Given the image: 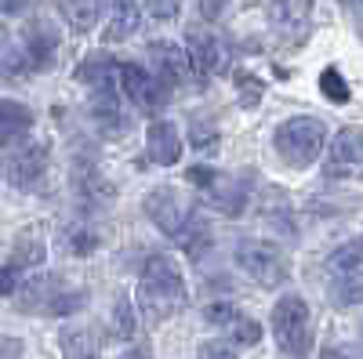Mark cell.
Wrapping results in <instances>:
<instances>
[{"instance_id": "obj_25", "label": "cell", "mask_w": 363, "mask_h": 359, "mask_svg": "<svg viewBox=\"0 0 363 359\" xmlns=\"http://www.w3.org/2000/svg\"><path fill=\"white\" fill-rule=\"evenodd\" d=\"M135 305H131V297L128 294H120L116 297V309H113V338H120V341H128V338H135Z\"/></svg>"}, {"instance_id": "obj_40", "label": "cell", "mask_w": 363, "mask_h": 359, "mask_svg": "<svg viewBox=\"0 0 363 359\" xmlns=\"http://www.w3.org/2000/svg\"><path fill=\"white\" fill-rule=\"evenodd\" d=\"M120 359H153V352H149L145 345H135V348H128V352L120 355Z\"/></svg>"}, {"instance_id": "obj_13", "label": "cell", "mask_w": 363, "mask_h": 359, "mask_svg": "<svg viewBox=\"0 0 363 359\" xmlns=\"http://www.w3.org/2000/svg\"><path fill=\"white\" fill-rule=\"evenodd\" d=\"M189 73L196 76V84H207L222 69V44L215 33H207V29H189Z\"/></svg>"}, {"instance_id": "obj_39", "label": "cell", "mask_w": 363, "mask_h": 359, "mask_svg": "<svg viewBox=\"0 0 363 359\" xmlns=\"http://www.w3.org/2000/svg\"><path fill=\"white\" fill-rule=\"evenodd\" d=\"M29 4H37V0H0V15H18Z\"/></svg>"}, {"instance_id": "obj_21", "label": "cell", "mask_w": 363, "mask_h": 359, "mask_svg": "<svg viewBox=\"0 0 363 359\" xmlns=\"http://www.w3.org/2000/svg\"><path fill=\"white\" fill-rule=\"evenodd\" d=\"M62 359H99V334L91 326H62Z\"/></svg>"}, {"instance_id": "obj_9", "label": "cell", "mask_w": 363, "mask_h": 359, "mask_svg": "<svg viewBox=\"0 0 363 359\" xmlns=\"http://www.w3.org/2000/svg\"><path fill=\"white\" fill-rule=\"evenodd\" d=\"M363 174V131L359 127H345L338 131V138L330 142L327 160H323V178L342 182V178H359Z\"/></svg>"}, {"instance_id": "obj_23", "label": "cell", "mask_w": 363, "mask_h": 359, "mask_svg": "<svg viewBox=\"0 0 363 359\" xmlns=\"http://www.w3.org/2000/svg\"><path fill=\"white\" fill-rule=\"evenodd\" d=\"M102 8L106 0H62V15L77 33H91L102 18Z\"/></svg>"}, {"instance_id": "obj_29", "label": "cell", "mask_w": 363, "mask_h": 359, "mask_svg": "<svg viewBox=\"0 0 363 359\" xmlns=\"http://www.w3.org/2000/svg\"><path fill=\"white\" fill-rule=\"evenodd\" d=\"M363 261V232L356 239H349V244H342L335 254H330V265L342 268V273H352V268Z\"/></svg>"}, {"instance_id": "obj_6", "label": "cell", "mask_w": 363, "mask_h": 359, "mask_svg": "<svg viewBox=\"0 0 363 359\" xmlns=\"http://www.w3.org/2000/svg\"><path fill=\"white\" fill-rule=\"evenodd\" d=\"M145 215H149V222H153L164 236H171V239H178L182 232L189 229V222L196 218V211H193V203L182 196L174 186H157L153 193L145 196Z\"/></svg>"}, {"instance_id": "obj_27", "label": "cell", "mask_w": 363, "mask_h": 359, "mask_svg": "<svg viewBox=\"0 0 363 359\" xmlns=\"http://www.w3.org/2000/svg\"><path fill=\"white\" fill-rule=\"evenodd\" d=\"M320 91H323L327 102H335V106H345V102H349V84H345V76H342L335 66H327V69L320 73Z\"/></svg>"}, {"instance_id": "obj_30", "label": "cell", "mask_w": 363, "mask_h": 359, "mask_svg": "<svg viewBox=\"0 0 363 359\" xmlns=\"http://www.w3.org/2000/svg\"><path fill=\"white\" fill-rule=\"evenodd\" d=\"M236 87H240V106H244V109H251V106L262 102V91H265V87H262V80L251 76L247 69L236 73Z\"/></svg>"}, {"instance_id": "obj_19", "label": "cell", "mask_w": 363, "mask_h": 359, "mask_svg": "<svg viewBox=\"0 0 363 359\" xmlns=\"http://www.w3.org/2000/svg\"><path fill=\"white\" fill-rule=\"evenodd\" d=\"M120 76V66L113 62V58L106 51H95V55H87L84 62L77 66V80L87 84L91 91H102V87H113Z\"/></svg>"}, {"instance_id": "obj_7", "label": "cell", "mask_w": 363, "mask_h": 359, "mask_svg": "<svg viewBox=\"0 0 363 359\" xmlns=\"http://www.w3.org/2000/svg\"><path fill=\"white\" fill-rule=\"evenodd\" d=\"M48 174V145L44 142H15L4 153V178L15 189H37L40 178Z\"/></svg>"}, {"instance_id": "obj_3", "label": "cell", "mask_w": 363, "mask_h": 359, "mask_svg": "<svg viewBox=\"0 0 363 359\" xmlns=\"http://www.w3.org/2000/svg\"><path fill=\"white\" fill-rule=\"evenodd\" d=\"M313 316L306 297L298 294H284L272 305V334H277V348L284 359H309V345H313Z\"/></svg>"}, {"instance_id": "obj_26", "label": "cell", "mask_w": 363, "mask_h": 359, "mask_svg": "<svg viewBox=\"0 0 363 359\" xmlns=\"http://www.w3.org/2000/svg\"><path fill=\"white\" fill-rule=\"evenodd\" d=\"M262 218L269 222V225H284V232H291V203H287V196L284 193H277V189H269L265 193V211H262Z\"/></svg>"}, {"instance_id": "obj_15", "label": "cell", "mask_w": 363, "mask_h": 359, "mask_svg": "<svg viewBox=\"0 0 363 359\" xmlns=\"http://www.w3.org/2000/svg\"><path fill=\"white\" fill-rule=\"evenodd\" d=\"M251 182H255V174L251 171H240L233 178H215V186H211V203L218 207V211L225 218H240L244 215V207H247V193H251Z\"/></svg>"}, {"instance_id": "obj_1", "label": "cell", "mask_w": 363, "mask_h": 359, "mask_svg": "<svg viewBox=\"0 0 363 359\" xmlns=\"http://www.w3.org/2000/svg\"><path fill=\"white\" fill-rule=\"evenodd\" d=\"M135 302H138L145 323H164V319L178 316L189 305V290H186V280H182V268L164 254L149 258L142 265Z\"/></svg>"}, {"instance_id": "obj_18", "label": "cell", "mask_w": 363, "mask_h": 359, "mask_svg": "<svg viewBox=\"0 0 363 359\" xmlns=\"http://www.w3.org/2000/svg\"><path fill=\"white\" fill-rule=\"evenodd\" d=\"M145 149H149V160L160 164V167L178 164V156H182L178 127L171 124V120H153V124H149V135H145Z\"/></svg>"}, {"instance_id": "obj_22", "label": "cell", "mask_w": 363, "mask_h": 359, "mask_svg": "<svg viewBox=\"0 0 363 359\" xmlns=\"http://www.w3.org/2000/svg\"><path fill=\"white\" fill-rule=\"evenodd\" d=\"M138 29V4L135 0H113V15H109V25H106V40L109 44H120L128 40Z\"/></svg>"}, {"instance_id": "obj_31", "label": "cell", "mask_w": 363, "mask_h": 359, "mask_svg": "<svg viewBox=\"0 0 363 359\" xmlns=\"http://www.w3.org/2000/svg\"><path fill=\"white\" fill-rule=\"evenodd\" d=\"M189 138H193V149H211V145L218 142V127H215V120H207V116L193 120V124H189Z\"/></svg>"}, {"instance_id": "obj_17", "label": "cell", "mask_w": 363, "mask_h": 359, "mask_svg": "<svg viewBox=\"0 0 363 359\" xmlns=\"http://www.w3.org/2000/svg\"><path fill=\"white\" fill-rule=\"evenodd\" d=\"M91 120L99 124V131L106 138H116L128 131V116L120 109V98H116V87H102V91L91 95Z\"/></svg>"}, {"instance_id": "obj_14", "label": "cell", "mask_w": 363, "mask_h": 359, "mask_svg": "<svg viewBox=\"0 0 363 359\" xmlns=\"http://www.w3.org/2000/svg\"><path fill=\"white\" fill-rule=\"evenodd\" d=\"M149 58H153V73L157 76V84L164 87L167 95H174V87L178 84H186V76H189V58L182 55L174 44H149Z\"/></svg>"}, {"instance_id": "obj_16", "label": "cell", "mask_w": 363, "mask_h": 359, "mask_svg": "<svg viewBox=\"0 0 363 359\" xmlns=\"http://www.w3.org/2000/svg\"><path fill=\"white\" fill-rule=\"evenodd\" d=\"M203 316H207V323L222 326V331H225L236 345H255V341H262V326H258L251 316L236 312L233 305H207Z\"/></svg>"}, {"instance_id": "obj_43", "label": "cell", "mask_w": 363, "mask_h": 359, "mask_svg": "<svg viewBox=\"0 0 363 359\" xmlns=\"http://www.w3.org/2000/svg\"><path fill=\"white\" fill-rule=\"evenodd\" d=\"M359 334H363V326H359Z\"/></svg>"}, {"instance_id": "obj_32", "label": "cell", "mask_w": 363, "mask_h": 359, "mask_svg": "<svg viewBox=\"0 0 363 359\" xmlns=\"http://www.w3.org/2000/svg\"><path fill=\"white\" fill-rule=\"evenodd\" d=\"M22 273H26V268H22L15 258H8V265H0V297H8V294H15V290H18Z\"/></svg>"}, {"instance_id": "obj_41", "label": "cell", "mask_w": 363, "mask_h": 359, "mask_svg": "<svg viewBox=\"0 0 363 359\" xmlns=\"http://www.w3.org/2000/svg\"><path fill=\"white\" fill-rule=\"evenodd\" d=\"M320 359H349V352H342V348H327Z\"/></svg>"}, {"instance_id": "obj_37", "label": "cell", "mask_w": 363, "mask_h": 359, "mask_svg": "<svg viewBox=\"0 0 363 359\" xmlns=\"http://www.w3.org/2000/svg\"><path fill=\"white\" fill-rule=\"evenodd\" d=\"M22 352L26 348H22L18 338H0V359H26Z\"/></svg>"}, {"instance_id": "obj_4", "label": "cell", "mask_w": 363, "mask_h": 359, "mask_svg": "<svg viewBox=\"0 0 363 359\" xmlns=\"http://www.w3.org/2000/svg\"><path fill=\"white\" fill-rule=\"evenodd\" d=\"M327 142V127L316 116H291L277 131V153L287 167H309Z\"/></svg>"}, {"instance_id": "obj_2", "label": "cell", "mask_w": 363, "mask_h": 359, "mask_svg": "<svg viewBox=\"0 0 363 359\" xmlns=\"http://www.w3.org/2000/svg\"><path fill=\"white\" fill-rule=\"evenodd\" d=\"M87 305V290H73L66 287V280L58 273H40L29 283H22L15 290V309L26 316H73L77 309Z\"/></svg>"}, {"instance_id": "obj_12", "label": "cell", "mask_w": 363, "mask_h": 359, "mask_svg": "<svg viewBox=\"0 0 363 359\" xmlns=\"http://www.w3.org/2000/svg\"><path fill=\"white\" fill-rule=\"evenodd\" d=\"M73 193H77L84 211H102V207H109L113 196H116V189L95 167V160H73Z\"/></svg>"}, {"instance_id": "obj_36", "label": "cell", "mask_w": 363, "mask_h": 359, "mask_svg": "<svg viewBox=\"0 0 363 359\" xmlns=\"http://www.w3.org/2000/svg\"><path fill=\"white\" fill-rule=\"evenodd\" d=\"M186 178H189V182H193L196 189H211V186H215V178H218V174L211 171V167H189V174H186Z\"/></svg>"}, {"instance_id": "obj_34", "label": "cell", "mask_w": 363, "mask_h": 359, "mask_svg": "<svg viewBox=\"0 0 363 359\" xmlns=\"http://www.w3.org/2000/svg\"><path fill=\"white\" fill-rule=\"evenodd\" d=\"M145 8H149V15H153V18L171 22L178 15V8H182V0H145Z\"/></svg>"}, {"instance_id": "obj_11", "label": "cell", "mask_w": 363, "mask_h": 359, "mask_svg": "<svg viewBox=\"0 0 363 359\" xmlns=\"http://www.w3.org/2000/svg\"><path fill=\"white\" fill-rule=\"evenodd\" d=\"M120 87H124V95L142 109V113H157L171 95L157 84V76L149 73L145 66H135V62H124L120 66Z\"/></svg>"}, {"instance_id": "obj_33", "label": "cell", "mask_w": 363, "mask_h": 359, "mask_svg": "<svg viewBox=\"0 0 363 359\" xmlns=\"http://www.w3.org/2000/svg\"><path fill=\"white\" fill-rule=\"evenodd\" d=\"M196 359H236V352L229 341H203L196 348Z\"/></svg>"}, {"instance_id": "obj_28", "label": "cell", "mask_w": 363, "mask_h": 359, "mask_svg": "<svg viewBox=\"0 0 363 359\" xmlns=\"http://www.w3.org/2000/svg\"><path fill=\"white\" fill-rule=\"evenodd\" d=\"M62 247H66L69 254H91V251L99 247V236H95V229L77 225V229H66V236H62Z\"/></svg>"}, {"instance_id": "obj_38", "label": "cell", "mask_w": 363, "mask_h": 359, "mask_svg": "<svg viewBox=\"0 0 363 359\" xmlns=\"http://www.w3.org/2000/svg\"><path fill=\"white\" fill-rule=\"evenodd\" d=\"M338 4L352 15V22H356V33L363 37V0H338Z\"/></svg>"}, {"instance_id": "obj_24", "label": "cell", "mask_w": 363, "mask_h": 359, "mask_svg": "<svg viewBox=\"0 0 363 359\" xmlns=\"http://www.w3.org/2000/svg\"><path fill=\"white\" fill-rule=\"evenodd\" d=\"M330 302H335L338 309H349V305H359L363 302V273H345L335 287H330Z\"/></svg>"}, {"instance_id": "obj_10", "label": "cell", "mask_w": 363, "mask_h": 359, "mask_svg": "<svg viewBox=\"0 0 363 359\" xmlns=\"http://www.w3.org/2000/svg\"><path fill=\"white\" fill-rule=\"evenodd\" d=\"M55 51H58V29L48 18H33L22 29V66L15 73L48 69L55 62Z\"/></svg>"}, {"instance_id": "obj_42", "label": "cell", "mask_w": 363, "mask_h": 359, "mask_svg": "<svg viewBox=\"0 0 363 359\" xmlns=\"http://www.w3.org/2000/svg\"><path fill=\"white\" fill-rule=\"evenodd\" d=\"M0 47H4V29H0Z\"/></svg>"}, {"instance_id": "obj_5", "label": "cell", "mask_w": 363, "mask_h": 359, "mask_svg": "<svg viewBox=\"0 0 363 359\" xmlns=\"http://www.w3.org/2000/svg\"><path fill=\"white\" fill-rule=\"evenodd\" d=\"M236 265L265 290H277L291 280L287 254L277 244H269V239H240L236 244Z\"/></svg>"}, {"instance_id": "obj_20", "label": "cell", "mask_w": 363, "mask_h": 359, "mask_svg": "<svg viewBox=\"0 0 363 359\" xmlns=\"http://www.w3.org/2000/svg\"><path fill=\"white\" fill-rule=\"evenodd\" d=\"M29 127H33V113H29L22 102H11V98L0 102V142L15 145L29 135Z\"/></svg>"}, {"instance_id": "obj_35", "label": "cell", "mask_w": 363, "mask_h": 359, "mask_svg": "<svg viewBox=\"0 0 363 359\" xmlns=\"http://www.w3.org/2000/svg\"><path fill=\"white\" fill-rule=\"evenodd\" d=\"M229 11V0H200V15L203 22H218Z\"/></svg>"}, {"instance_id": "obj_8", "label": "cell", "mask_w": 363, "mask_h": 359, "mask_svg": "<svg viewBox=\"0 0 363 359\" xmlns=\"http://www.w3.org/2000/svg\"><path fill=\"white\" fill-rule=\"evenodd\" d=\"M269 29L284 47H298L309 37V18H313V0H269Z\"/></svg>"}]
</instances>
